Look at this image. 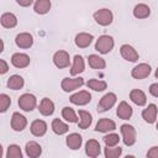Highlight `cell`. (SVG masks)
<instances>
[{
	"mask_svg": "<svg viewBox=\"0 0 158 158\" xmlns=\"http://www.w3.org/2000/svg\"><path fill=\"white\" fill-rule=\"evenodd\" d=\"M116 128V123L110 118H100L95 126V130L98 132H109Z\"/></svg>",
	"mask_w": 158,
	"mask_h": 158,
	"instance_id": "obj_17",
	"label": "cell"
},
{
	"mask_svg": "<svg viewBox=\"0 0 158 158\" xmlns=\"http://www.w3.org/2000/svg\"><path fill=\"white\" fill-rule=\"evenodd\" d=\"M65 143L67 146L70 148V149H79L81 143H83V138L79 133H70L67 136V139H65Z\"/></svg>",
	"mask_w": 158,
	"mask_h": 158,
	"instance_id": "obj_22",
	"label": "cell"
},
{
	"mask_svg": "<svg viewBox=\"0 0 158 158\" xmlns=\"http://www.w3.org/2000/svg\"><path fill=\"white\" fill-rule=\"evenodd\" d=\"M10 104H11L10 96H7L6 94H1L0 95V112H5L9 109Z\"/></svg>",
	"mask_w": 158,
	"mask_h": 158,
	"instance_id": "obj_37",
	"label": "cell"
},
{
	"mask_svg": "<svg viewBox=\"0 0 158 158\" xmlns=\"http://www.w3.org/2000/svg\"><path fill=\"white\" fill-rule=\"evenodd\" d=\"M88 63L93 69H104L106 67L105 59L96 56V54H90L88 57Z\"/></svg>",
	"mask_w": 158,
	"mask_h": 158,
	"instance_id": "obj_28",
	"label": "cell"
},
{
	"mask_svg": "<svg viewBox=\"0 0 158 158\" xmlns=\"http://www.w3.org/2000/svg\"><path fill=\"white\" fill-rule=\"evenodd\" d=\"M60 85H62V89L64 91L69 93V91H73V90L80 88V86H83L84 85V79L80 78V77L79 78H64L62 80Z\"/></svg>",
	"mask_w": 158,
	"mask_h": 158,
	"instance_id": "obj_5",
	"label": "cell"
},
{
	"mask_svg": "<svg viewBox=\"0 0 158 158\" xmlns=\"http://www.w3.org/2000/svg\"><path fill=\"white\" fill-rule=\"evenodd\" d=\"M149 93H151L154 98H158V83H153V84L149 86Z\"/></svg>",
	"mask_w": 158,
	"mask_h": 158,
	"instance_id": "obj_39",
	"label": "cell"
},
{
	"mask_svg": "<svg viewBox=\"0 0 158 158\" xmlns=\"http://www.w3.org/2000/svg\"><path fill=\"white\" fill-rule=\"evenodd\" d=\"M112 48H114V38L111 36H107V35L100 36L95 43V49L101 54L109 53Z\"/></svg>",
	"mask_w": 158,
	"mask_h": 158,
	"instance_id": "obj_1",
	"label": "cell"
},
{
	"mask_svg": "<svg viewBox=\"0 0 158 158\" xmlns=\"http://www.w3.org/2000/svg\"><path fill=\"white\" fill-rule=\"evenodd\" d=\"M53 63L59 69L67 68L69 65V63H70L69 53L65 52V51H58V52H56L54 56H53Z\"/></svg>",
	"mask_w": 158,
	"mask_h": 158,
	"instance_id": "obj_7",
	"label": "cell"
},
{
	"mask_svg": "<svg viewBox=\"0 0 158 158\" xmlns=\"http://www.w3.org/2000/svg\"><path fill=\"white\" fill-rule=\"evenodd\" d=\"M151 14V9L146 4H137L133 9V16L137 19H146Z\"/></svg>",
	"mask_w": 158,
	"mask_h": 158,
	"instance_id": "obj_27",
	"label": "cell"
},
{
	"mask_svg": "<svg viewBox=\"0 0 158 158\" xmlns=\"http://www.w3.org/2000/svg\"><path fill=\"white\" fill-rule=\"evenodd\" d=\"M9 70V65L4 59H0V74H5Z\"/></svg>",
	"mask_w": 158,
	"mask_h": 158,
	"instance_id": "obj_40",
	"label": "cell"
},
{
	"mask_svg": "<svg viewBox=\"0 0 158 158\" xmlns=\"http://www.w3.org/2000/svg\"><path fill=\"white\" fill-rule=\"evenodd\" d=\"M1 25L5 28H12L17 25V19L12 12H5L1 15Z\"/></svg>",
	"mask_w": 158,
	"mask_h": 158,
	"instance_id": "obj_25",
	"label": "cell"
},
{
	"mask_svg": "<svg viewBox=\"0 0 158 158\" xmlns=\"http://www.w3.org/2000/svg\"><path fill=\"white\" fill-rule=\"evenodd\" d=\"M30 57L25 53H14L11 57V63L16 68H26L30 64Z\"/></svg>",
	"mask_w": 158,
	"mask_h": 158,
	"instance_id": "obj_13",
	"label": "cell"
},
{
	"mask_svg": "<svg viewBox=\"0 0 158 158\" xmlns=\"http://www.w3.org/2000/svg\"><path fill=\"white\" fill-rule=\"evenodd\" d=\"M16 1L20 6H23V7H27L33 2V0H16Z\"/></svg>",
	"mask_w": 158,
	"mask_h": 158,
	"instance_id": "obj_41",
	"label": "cell"
},
{
	"mask_svg": "<svg viewBox=\"0 0 158 158\" xmlns=\"http://www.w3.org/2000/svg\"><path fill=\"white\" fill-rule=\"evenodd\" d=\"M120 52H121V56L123 59L126 60H130V62H136L138 59V53L137 51L130 46V44H122L121 48H120Z\"/></svg>",
	"mask_w": 158,
	"mask_h": 158,
	"instance_id": "obj_12",
	"label": "cell"
},
{
	"mask_svg": "<svg viewBox=\"0 0 158 158\" xmlns=\"http://www.w3.org/2000/svg\"><path fill=\"white\" fill-rule=\"evenodd\" d=\"M147 157L148 158H158V147H152L147 152Z\"/></svg>",
	"mask_w": 158,
	"mask_h": 158,
	"instance_id": "obj_38",
	"label": "cell"
},
{
	"mask_svg": "<svg viewBox=\"0 0 158 158\" xmlns=\"http://www.w3.org/2000/svg\"><path fill=\"white\" fill-rule=\"evenodd\" d=\"M112 19H114L112 12L109 9H100L94 12V20L100 26H109L112 22Z\"/></svg>",
	"mask_w": 158,
	"mask_h": 158,
	"instance_id": "obj_2",
	"label": "cell"
},
{
	"mask_svg": "<svg viewBox=\"0 0 158 158\" xmlns=\"http://www.w3.org/2000/svg\"><path fill=\"white\" fill-rule=\"evenodd\" d=\"M37 105L36 96L32 94H22L19 98V106L23 111H32Z\"/></svg>",
	"mask_w": 158,
	"mask_h": 158,
	"instance_id": "obj_3",
	"label": "cell"
},
{
	"mask_svg": "<svg viewBox=\"0 0 158 158\" xmlns=\"http://www.w3.org/2000/svg\"><path fill=\"white\" fill-rule=\"evenodd\" d=\"M52 130L56 135H64L65 132H68L69 127L67 123H64L63 121H60L59 118H54L53 122H52Z\"/></svg>",
	"mask_w": 158,
	"mask_h": 158,
	"instance_id": "obj_31",
	"label": "cell"
},
{
	"mask_svg": "<svg viewBox=\"0 0 158 158\" xmlns=\"http://www.w3.org/2000/svg\"><path fill=\"white\" fill-rule=\"evenodd\" d=\"M62 116H63V118L67 120L68 122H77V121H78V117H77L74 110H73L72 107H69V106L63 107V110H62Z\"/></svg>",
	"mask_w": 158,
	"mask_h": 158,
	"instance_id": "obj_33",
	"label": "cell"
},
{
	"mask_svg": "<svg viewBox=\"0 0 158 158\" xmlns=\"http://www.w3.org/2000/svg\"><path fill=\"white\" fill-rule=\"evenodd\" d=\"M102 139H104L105 144L109 146V147H114V146H116V144L118 143V141H120L118 135H116V133H110V135L105 136Z\"/></svg>",
	"mask_w": 158,
	"mask_h": 158,
	"instance_id": "obj_36",
	"label": "cell"
},
{
	"mask_svg": "<svg viewBox=\"0 0 158 158\" xmlns=\"http://www.w3.org/2000/svg\"><path fill=\"white\" fill-rule=\"evenodd\" d=\"M38 110H40V114H41V115H43V116H49V115H52V114L54 112V104H53V101H52L51 99L43 98L42 101H41V104H40Z\"/></svg>",
	"mask_w": 158,
	"mask_h": 158,
	"instance_id": "obj_16",
	"label": "cell"
},
{
	"mask_svg": "<svg viewBox=\"0 0 158 158\" xmlns=\"http://www.w3.org/2000/svg\"><path fill=\"white\" fill-rule=\"evenodd\" d=\"M116 115H117L120 118H122V120H128V118L132 116V107H131L126 101H121V102L118 104Z\"/></svg>",
	"mask_w": 158,
	"mask_h": 158,
	"instance_id": "obj_21",
	"label": "cell"
},
{
	"mask_svg": "<svg viewBox=\"0 0 158 158\" xmlns=\"http://www.w3.org/2000/svg\"><path fill=\"white\" fill-rule=\"evenodd\" d=\"M156 78L158 79V68H157V70H156Z\"/></svg>",
	"mask_w": 158,
	"mask_h": 158,
	"instance_id": "obj_42",
	"label": "cell"
},
{
	"mask_svg": "<svg viewBox=\"0 0 158 158\" xmlns=\"http://www.w3.org/2000/svg\"><path fill=\"white\" fill-rule=\"evenodd\" d=\"M86 86H88L89 89L95 90V91H102V90H105V89L107 88V84H106V81H104V80L90 79V80H88Z\"/></svg>",
	"mask_w": 158,
	"mask_h": 158,
	"instance_id": "obj_32",
	"label": "cell"
},
{
	"mask_svg": "<svg viewBox=\"0 0 158 158\" xmlns=\"http://www.w3.org/2000/svg\"><path fill=\"white\" fill-rule=\"evenodd\" d=\"M51 9V1L49 0H36L35 2V6H33V10L36 14H40V15H44L49 11Z\"/></svg>",
	"mask_w": 158,
	"mask_h": 158,
	"instance_id": "obj_29",
	"label": "cell"
},
{
	"mask_svg": "<svg viewBox=\"0 0 158 158\" xmlns=\"http://www.w3.org/2000/svg\"><path fill=\"white\" fill-rule=\"evenodd\" d=\"M100 143L96 141V139H89L85 144V153L89 156V157H98L100 154Z\"/></svg>",
	"mask_w": 158,
	"mask_h": 158,
	"instance_id": "obj_19",
	"label": "cell"
},
{
	"mask_svg": "<svg viewBox=\"0 0 158 158\" xmlns=\"http://www.w3.org/2000/svg\"><path fill=\"white\" fill-rule=\"evenodd\" d=\"M157 130H158V123H157Z\"/></svg>",
	"mask_w": 158,
	"mask_h": 158,
	"instance_id": "obj_43",
	"label": "cell"
},
{
	"mask_svg": "<svg viewBox=\"0 0 158 158\" xmlns=\"http://www.w3.org/2000/svg\"><path fill=\"white\" fill-rule=\"evenodd\" d=\"M94 37L93 35L90 33H85V32H81V33H78L75 36V44L79 47V48H86L90 46V43L93 42Z\"/></svg>",
	"mask_w": 158,
	"mask_h": 158,
	"instance_id": "obj_15",
	"label": "cell"
},
{
	"mask_svg": "<svg viewBox=\"0 0 158 158\" xmlns=\"http://www.w3.org/2000/svg\"><path fill=\"white\" fill-rule=\"evenodd\" d=\"M121 133L123 137V143L126 146H132L136 142V130L131 125H122Z\"/></svg>",
	"mask_w": 158,
	"mask_h": 158,
	"instance_id": "obj_6",
	"label": "cell"
},
{
	"mask_svg": "<svg viewBox=\"0 0 158 158\" xmlns=\"http://www.w3.org/2000/svg\"><path fill=\"white\" fill-rule=\"evenodd\" d=\"M69 100H70L72 104L81 106V105H86V104L90 102V100H91V95H90L89 91H86V90H81V91H79V93L73 94V95L70 96Z\"/></svg>",
	"mask_w": 158,
	"mask_h": 158,
	"instance_id": "obj_9",
	"label": "cell"
},
{
	"mask_svg": "<svg viewBox=\"0 0 158 158\" xmlns=\"http://www.w3.org/2000/svg\"><path fill=\"white\" fill-rule=\"evenodd\" d=\"M116 100H117V98H116V95H115L114 93H107V94H105V95L100 99V101H99V104H98V112H105V111L110 110V109L115 105Z\"/></svg>",
	"mask_w": 158,
	"mask_h": 158,
	"instance_id": "obj_4",
	"label": "cell"
},
{
	"mask_svg": "<svg viewBox=\"0 0 158 158\" xmlns=\"http://www.w3.org/2000/svg\"><path fill=\"white\" fill-rule=\"evenodd\" d=\"M25 149H26V154H27L28 157H31V158H37V157H40L41 153H42L41 146H40L37 142H35V141L27 142Z\"/></svg>",
	"mask_w": 158,
	"mask_h": 158,
	"instance_id": "obj_24",
	"label": "cell"
},
{
	"mask_svg": "<svg viewBox=\"0 0 158 158\" xmlns=\"http://www.w3.org/2000/svg\"><path fill=\"white\" fill-rule=\"evenodd\" d=\"M25 81H23V78L21 75H17V74H14L9 78L7 80V86L9 89H12V90H19L23 86Z\"/></svg>",
	"mask_w": 158,
	"mask_h": 158,
	"instance_id": "obj_30",
	"label": "cell"
},
{
	"mask_svg": "<svg viewBox=\"0 0 158 158\" xmlns=\"http://www.w3.org/2000/svg\"><path fill=\"white\" fill-rule=\"evenodd\" d=\"M149 74H151V65L147 63H141V64L136 65L131 72V75L135 79H144Z\"/></svg>",
	"mask_w": 158,
	"mask_h": 158,
	"instance_id": "obj_10",
	"label": "cell"
},
{
	"mask_svg": "<svg viewBox=\"0 0 158 158\" xmlns=\"http://www.w3.org/2000/svg\"><path fill=\"white\" fill-rule=\"evenodd\" d=\"M122 153V148L121 147H109L106 146L105 148V157L106 158H117L120 157Z\"/></svg>",
	"mask_w": 158,
	"mask_h": 158,
	"instance_id": "obj_35",
	"label": "cell"
},
{
	"mask_svg": "<svg viewBox=\"0 0 158 158\" xmlns=\"http://www.w3.org/2000/svg\"><path fill=\"white\" fill-rule=\"evenodd\" d=\"M142 117L146 122L153 123L157 118V106L154 104H149L143 111H142Z\"/></svg>",
	"mask_w": 158,
	"mask_h": 158,
	"instance_id": "obj_18",
	"label": "cell"
},
{
	"mask_svg": "<svg viewBox=\"0 0 158 158\" xmlns=\"http://www.w3.org/2000/svg\"><path fill=\"white\" fill-rule=\"evenodd\" d=\"M84 68H85V65H84L83 57L79 56V54H75L74 58H73V65H72V69H70V75L74 77V75H78L80 73H83Z\"/></svg>",
	"mask_w": 158,
	"mask_h": 158,
	"instance_id": "obj_20",
	"label": "cell"
},
{
	"mask_svg": "<svg viewBox=\"0 0 158 158\" xmlns=\"http://www.w3.org/2000/svg\"><path fill=\"white\" fill-rule=\"evenodd\" d=\"M130 99H131L136 105H138V106H143V105H146V102H147L146 94H144L142 90H139V89H133V90H131V93H130Z\"/></svg>",
	"mask_w": 158,
	"mask_h": 158,
	"instance_id": "obj_23",
	"label": "cell"
},
{
	"mask_svg": "<svg viewBox=\"0 0 158 158\" xmlns=\"http://www.w3.org/2000/svg\"><path fill=\"white\" fill-rule=\"evenodd\" d=\"M27 126V120L23 115H21L20 112H14L12 117H11V128L16 132L23 131Z\"/></svg>",
	"mask_w": 158,
	"mask_h": 158,
	"instance_id": "obj_8",
	"label": "cell"
},
{
	"mask_svg": "<svg viewBox=\"0 0 158 158\" xmlns=\"http://www.w3.org/2000/svg\"><path fill=\"white\" fill-rule=\"evenodd\" d=\"M7 158H22V152L21 148L17 144H10L7 147V153H6Z\"/></svg>",
	"mask_w": 158,
	"mask_h": 158,
	"instance_id": "obj_34",
	"label": "cell"
},
{
	"mask_svg": "<svg viewBox=\"0 0 158 158\" xmlns=\"http://www.w3.org/2000/svg\"><path fill=\"white\" fill-rule=\"evenodd\" d=\"M15 43L20 48H30L33 44V37H32V35H30L27 32H22L16 36Z\"/></svg>",
	"mask_w": 158,
	"mask_h": 158,
	"instance_id": "obj_11",
	"label": "cell"
},
{
	"mask_svg": "<svg viewBox=\"0 0 158 158\" xmlns=\"http://www.w3.org/2000/svg\"><path fill=\"white\" fill-rule=\"evenodd\" d=\"M79 122H78V126H79V128H83V130H85V128H88L90 125H91V122H93V116H91V114H89L88 111H85V110H79Z\"/></svg>",
	"mask_w": 158,
	"mask_h": 158,
	"instance_id": "obj_26",
	"label": "cell"
},
{
	"mask_svg": "<svg viewBox=\"0 0 158 158\" xmlns=\"http://www.w3.org/2000/svg\"><path fill=\"white\" fill-rule=\"evenodd\" d=\"M47 131V123L43 120H35L31 123V133L36 137H41Z\"/></svg>",
	"mask_w": 158,
	"mask_h": 158,
	"instance_id": "obj_14",
	"label": "cell"
}]
</instances>
